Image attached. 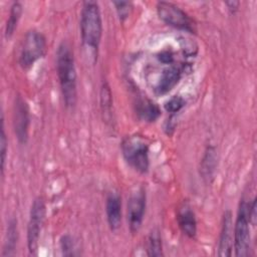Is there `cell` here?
<instances>
[{
	"label": "cell",
	"mask_w": 257,
	"mask_h": 257,
	"mask_svg": "<svg viewBox=\"0 0 257 257\" xmlns=\"http://www.w3.org/2000/svg\"><path fill=\"white\" fill-rule=\"evenodd\" d=\"M56 70L60 84L63 102L67 107H73L77 100L76 69L73 53L66 42H62L56 53Z\"/></svg>",
	"instance_id": "obj_1"
},
{
	"label": "cell",
	"mask_w": 257,
	"mask_h": 257,
	"mask_svg": "<svg viewBox=\"0 0 257 257\" xmlns=\"http://www.w3.org/2000/svg\"><path fill=\"white\" fill-rule=\"evenodd\" d=\"M80 34L84 47L95 54L102 35L101 14L98 3L95 1H84L82 3L80 13Z\"/></svg>",
	"instance_id": "obj_2"
},
{
	"label": "cell",
	"mask_w": 257,
	"mask_h": 257,
	"mask_svg": "<svg viewBox=\"0 0 257 257\" xmlns=\"http://www.w3.org/2000/svg\"><path fill=\"white\" fill-rule=\"evenodd\" d=\"M121 153L125 162L137 172L145 174L150 167L149 145L140 136H131L121 143Z\"/></svg>",
	"instance_id": "obj_3"
},
{
	"label": "cell",
	"mask_w": 257,
	"mask_h": 257,
	"mask_svg": "<svg viewBox=\"0 0 257 257\" xmlns=\"http://www.w3.org/2000/svg\"><path fill=\"white\" fill-rule=\"evenodd\" d=\"M46 38L37 30H30L26 33L19 54V64L23 69L30 68L46 52Z\"/></svg>",
	"instance_id": "obj_4"
},
{
	"label": "cell",
	"mask_w": 257,
	"mask_h": 257,
	"mask_svg": "<svg viewBox=\"0 0 257 257\" xmlns=\"http://www.w3.org/2000/svg\"><path fill=\"white\" fill-rule=\"evenodd\" d=\"M250 220L249 203L242 200L239 205L237 218L233 226L235 255L245 257L249 255L250 250Z\"/></svg>",
	"instance_id": "obj_5"
},
{
	"label": "cell",
	"mask_w": 257,
	"mask_h": 257,
	"mask_svg": "<svg viewBox=\"0 0 257 257\" xmlns=\"http://www.w3.org/2000/svg\"><path fill=\"white\" fill-rule=\"evenodd\" d=\"M157 13L162 21L174 28L191 33L195 31V24L192 18L183 9L171 2H158Z\"/></svg>",
	"instance_id": "obj_6"
},
{
	"label": "cell",
	"mask_w": 257,
	"mask_h": 257,
	"mask_svg": "<svg viewBox=\"0 0 257 257\" xmlns=\"http://www.w3.org/2000/svg\"><path fill=\"white\" fill-rule=\"evenodd\" d=\"M46 207L42 198H36L30 209L27 226V246L31 255H37L41 228L45 219Z\"/></svg>",
	"instance_id": "obj_7"
},
{
	"label": "cell",
	"mask_w": 257,
	"mask_h": 257,
	"mask_svg": "<svg viewBox=\"0 0 257 257\" xmlns=\"http://www.w3.org/2000/svg\"><path fill=\"white\" fill-rule=\"evenodd\" d=\"M29 126L30 110L28 103L21 95H17L13 108V127L20 144H26L29 136Z\"/></svg>",
	"instance_id": "obj_8"
},
{
	"label": "cell",
	"mask_w": 257,
	"mask_h": 257,
	"mask_svg": "<svg viewBox=\"0 0 257 257\" xmlns=\"http://www.w3.org/2000/svg\"><path fill=\"white\" fill-rule=\"evenodd\" d=\"M146 192L143 188H140L132 194L127 202V223L130 231L133 234L139 232L143 224L146 211Z\"/></svg>",
	"instance_id": "obj_9"
},
{
	"label": "cell",
	"mask_w": 257,
	"mask_h": 257,
	"mask_svg": "<svg viewBox=\"0 0 257 257\" xmlns=\"http://www.w3.org/2000/svg\"><path fill=\"white\" fill-rule=\"evenodd\" d=\"M183 75V67L170 64L162 70L159 79L155 85V92L158 95H164L171 91L180 81Z\"/></svg>",
	"instance_id": "obj_10"
},
{
	"label": "cell",
	"mask_w": 257,
	"mask_h": 257,
	"mask_svg": "<svg viewBox=\"0 0 257 257\" xmlns=\"http://www.w3.org/2000/svg\"><path fill=\"white\" fill-rule=\"evenodd\" d=\"M233 220L229 210L225 211L222 218V225L219 237V256H231L233 249Z\"/></svg>",
	"instance_id": "obj_11"
},
{
	"label": "cell",
	"mask_w": 257,
	"mask_h": 257,
	"mask_svg": "<svg viewBox=\"0 0 257 257\" xmlns=\"http://www.w3.org/2000/svg\"><path fill=\"white\" fill-rule=\"evenodd\" d=\"M106 220L109 228L116 231L121 223V200L118 194L110 193L105 202Z\"/></svg>",
	"instance_id": "obj_12"
},
{
	"label": "cell",
	"mask_w": 257,
	"mask_h": 257,
	"mask_svg": "<svg viewBox=\"0 0 257 257\" xmlns=\"http://www.w3.org/2000/svg\"><path fill=\"white\" fill-rule=\"evenodd\" d=\"M177 221L181 231L189 238H194L197 233V220L194 211L188 204H183L177 214Z\"/></svg>",
	"instance_id": "obj_13"
},
{
	"label": "cell",
	"mask_w": 257,
	"mask_h": 257,
	"mask_svg": "<svg viewBox=\"0 0 257 257\" xmlns=\"http://www.w3.org/2000/svg\"><path fill=\"white\" fill-rule=\"evenodd\" d=\"M218 164L217 151L214 146H208L200 163V176L206 183H211Z\"/></svg>",
	"instance_id": "obj_14"
},
{
	"label": "cell",
	"mask_w": 257,
	"mask_h": 257,
	"mask_svg": "<svg viewBox=\"0 0 257 257\" xmlns=\"http://www.w3.org/2000/svg\"><path fill=\"white\" fill-rule=\"evenodd\" d=\"M136 111L141 119L148 122L155 121L161 114L159 106L153 101L146 98L138 101Z\"/></svg>",
	"instance_id": "obj_15"
},
{
	"label": "cell",
	"mask_w": 257,
	"mask_h": 257,
	"mask_svg": "<svg viewBox=\"0 0 257 257\" xmlns=\"http://www.w3.org/2000/svg\"><path fill=\"white\" fill-rule=\"evenodd\" d=\"M18 240V227H17V220L11 219L7 226L5 242L3 247L2 256H12L15 253L16 246Z\"/></svg>",
	"instance_id": "obj_16"
},
{
	"label": "cell",
	"mask_w": 257,
	"mask_h": 257,
	"mask_svg": "<svg viewBox=\"0 0 257 257\" xmlns=\"http://www.w3.org/2000/svg\"><path fill=\"white\" fill-rule=\"evenodd\" d=\"M22 14V5L20 2H14L11 5L10 11H9V16L6 22V26H5V37L6 38H10L15 29L17 28L18 22L20 20Z\"/></svg>",
	"instance_id": "obj_17"
},
{
	"label": "cell",
	"mask_w": 257,
	"mask_h": 257,
	"mask_svg": "<svg viewBox=\"0 0 257 257\" xmlns=\"http://www.w3.org/2000/svg\"><path fill=\"white\" fill-rule=\"evenodd\" d=\"M100 107L105 120H109L112 113V99L110 88L106 82H103L100 88Z\"/></svg>",
	"instance_id": "obj_18"
},
{
	"label": "cell",
	"mask_w": 257,
	"mask_h": 257,
	"mask_svg": "<svg viewBox=\"0 0 257 257\" xmlns=\"http://www.w3.org/2000/svg\"><path fill=\"white\" fill-rule=\"evenodd\" d=\"M147 251L149 256H163V244L160 232L158 230H153L147 241Z\"/></svg>",
	"instance_id": "obj_19"
},
{
	"label": "cell",
	"mask_w": 257,
	"mask_h": 257,
	"mask_svg": "<svg viewBox=\"0 0 257 257\" xmlns=\"http://www.w3.org/2000/svg\"><path fill=\"white\" fill-rule=\"evenodd\" d=\"M7 148H8V141H7V138H6L5 127H4V118H3V115H2V119H1V137H0L1 171H2V174L4 173V169H5V162H6V157H7Z\"/></svg>",
	"instance_id": "obj_20"
},
{
	"label": "cell",
	"mask_w": 257,
	"mask_h": 257,
	"mask_svg": "<svg viewBox=\"0 0 257 257\" xmlns=\"http://www.w3.org/2000/svg\"><path fill=\"white\" fill-rule=\"evenodd\" d=\"M185 105V99L180 95H175L171 97L165 103V109L170 113H176L180 111Z\"/></svg>",
	"instance_id": "obj_21"
},
{
	"label": "cell",
	"mask_w": 257,
	"mask_h": 257,
	"mask_svg": "<svg viewBox=\"0 0 257 257\" xmlns=\"http://www.w3.org/2000/svg\"><path fill=\"white\" fill-rule=\"evenodd\" d=\"M60 249L62 255L64 256H74L75 255V244L69 235L62 236L60 239Z\"/></svg>",
	"instance_id": "obj_22"
},
{
	"label": "cell",
	"mask_w": 257,
	"mask_h": 257,
	"mask_svg": "<svg viewBox=\"0 0 257 257\" xmlns=\"http://www.w3.org/2000/svg\"><path fill=\"white\" fill-rule=\"evenodd\" d=\"M113 5L115 7L117 16L120 19V21L125 20L133 10V5L131 2H113Z\"/></svg>",
	"instance_id": "obj_23"
},
{
	"label": "cell",
	"mask_w": 257,
	"mask_h": 257,
	"mask_svg": "<svg viewBox=\"0 0 257 257\" xmlns=\"http://www.w3.org/2000/svg\"><path fill=\"white\" fill-rule=\"evenodd\" d=\"M239 2H237V1H230V2H226V5L228 6V9L229 10H231L232 12H234V11H236L237 9H238V7H239Z\"/></svg>",
	"instance_id": "obj_24"
}]
</instances>
